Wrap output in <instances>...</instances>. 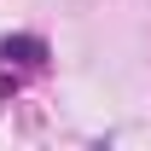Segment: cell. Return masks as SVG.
Masks as SVG:
<instances>
[{
	"label": "cell",
	"instance_id": "6da1fadb",
	"mask_svg": "<svg viewBox=\"0 0 151 151\" xmlns=\"http://www.w3.org/2000/svg\"><path fill=\"white\" fill-rule=\"evenodd\" d=\"M0 58H6V64H41L47 47H41L35 35H18V41H0Z\"/></svg>",
	"mask_w": 151,
	"mask_h": 151
}]
</instances>
